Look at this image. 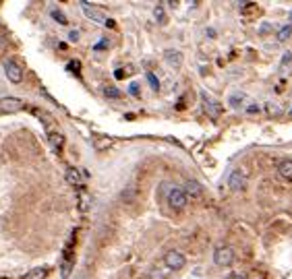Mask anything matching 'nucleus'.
<instances>
[{
    "mask_svg": "<svg viewBox=\"0 0 292 279\" xmlns=\"http://www.w3.org/2000/svg\"><path fill=\"white\" fill-rule=\"evenodd\" d=\"M278 174L284 178V180H292V159H282L278 164Z\"/></svg>",
    "mask_w": 292,
    "mask_h": 279,
    "instance_id": "14",
    "label": "nucleus"
},
{
    "mask_svg": "<svg viewBox=\"0 0 292 279\" xmlns=\"http://www.w3.org/2000/svg\"><path fill=\"white\" fill-rule=\"evenodd\" d=\"M290 116H292V108H290Z\"/></svg>",
    "mask_w": 292,
    "mask_h": 279,
    "instance_id": "34",
    "label": "nucleus"
},
{
    "mask_svg": "<svg viewBox=\"0 0 292 279\" xmlns=\"http://www.w3.org/2000/svg\"><path fill=\"white\" fill-rule=\"evenodd\" d=\"M170 273H172V271L168 269L166 265H164V267H158V265H156V267L151 269V273H149V277H151V279H166V277L170 275Z\"/></svg>",
    "mask_w": 292,
    "mask_h": 279,
    "instance_id": "17",
    "label": "nucleus"
},
{
    "mask_svg": "<svg viewBox=\"0 0 292 279\" xmlns=\"http://www.w3.org/2000/svg\"><path fill=\"white\" fill-rule=\"evenodd\" d=\"M213 263L218 267H230L234 263V248L232 246H218L213 250Z\"/></svg>",
    "mask_w": 292,
    "mask_h": 279,
    "instance_id": "1",
    "label": "nucleus"
},
{
    "mask_svg": "<svg viewBox=\"0 0 292 279\" xmlns=\"http://www.w3.org/2000/svg\"><path fill=\"white\" fill-rule=\"evenodd\" d=\"M79 35H81L79 29H73L71 33H68V40H71V42H79Z\"/></svg>",
    "mask_w": 292,
    "mask_h": 279,
    "instance_id": "27",
    "label": "nucleus"
},
{
    "mask_svg": "<svg viewBox=\"0 0 292 279\" xmlns=\"http://www.w3.org/2000/svg\"><path fill=\"white\" fill-rule=\"evenodd\" d=\"M23 108H25V104H23L19 97L9 95V97H2V99H0V116L17 114V112H21V110H23Z\"/></svg>",
    "mask_w": 292,
    "mask_h": 279,
    "instance_id": "4",
    "label": "nucleus"
},
{
    "mask_svg": "<svg viewBox=\"0 0 292 279\" xmlns=\"http://www.w3.org/2000/svg\"><path fill=\"white\" fill-rule=\"evenodd\" d=\"M81 9L94 23H99V25H112V21L106 17V13L102 9H97V6L89 4V2H81Z\"/></svg>",
    "mask_w": 292,
    "mask_h": 279,
    "instance_id": "3",
    "label": "nucleus"
},
{
    "mask_svg": "<svg viewBox=\"0 0 292 279\" xmlns=\"http://www.w3.org/2000/svg\"><path fill=\"white\" fill-rule=\"evenodd\" d=\"M166 201H168V207L172 209V211H182L184 207H187V197H184L182 188H170L166 195Z\"/></svg>",
    "mask_w": 292,
    "mask_h": 279,
    "instance_id": "2",
    "label": "nucleus"
},
{
    "mask_svg": "<svg viewBox=\"0 0 292 279\" xmlns=\"http://www.w3.org/2000/svg\"><path fill=\"white\" fill-rule=\"evenodd\" d=\"M267 112H270L272 116H280L282 114V108L278 104H274V102H267Z\"/></svg>",
    "mask_w": 292,
    "mask_h": 279,
    "instance_id": "25",
    "label": "nucleus"
},
{
    "mask_svg": "<svg viewBox=\"0 0 292 279\" xmlns=\"http://www.w3.org/2000/svg\"><path fill=\"white\" fill-rule=\"evenodd\" d=\"M228 188L232 192H241V190L247 188V172L241 170V168L234 170V172L230 174V178H228Z\"/></svg>",
    "mask_w": 292,
    "mask_h": 279,
    "instance_id": "6",
    "label": "nucleus"
},
{
    "mask_svg": "<svg viewBox=\"0 0 292 279\" xmlns=\"http://www.w3.org/2000/svg\"><path fill=\"white\" fill-rule=\"evenodd\" d=\"M164 265L170 269V271H180L184 265H187V259H184V254L182 252H178V250H168L166 254H164Z\"/></svg>",
    "mask_w": 292,
    "mask_h": 279,
    "instance_id": "5",
    "label": "nucleus"
},
{
    "mask_svg": "<svg viewBox=\"0 0 292 279\" xmlns=\"http://www.w3.org/2000/svg\"><path fill=\"white\" fill-rule=\"evenodd\" d=\"M71 271H73V261L71 259H65L63 265H60V275H63V279L71 277Z\"/></svg>",
    "mask_w": 292,
    "mask_h": 279,
    "instance_id": "22",
    "label": "nucleus"
},
{
    "mask_svg": "<svg viewBox=\"0 0 292 279\" xmlns=\"http://www.w3.org/2000/svg\"><path fill=\"white\" fill-rule=\"evenodd\" d=\"M120 199H122V203H127V205L135 203V201H137V184H129L127 188L122 190Z\"/></svg>",
    "mask_w": 292,
    "mask_h": 279,
    "instance_id": "15",
    "label": "nucleus"
},
{
    "mask_svg": "<svg viewBox=\"0 0 292 279\" xmlns=\"http://www.w3.org/2000/svg\"><path fill=\"white\" fill-rule=\"evenodd\" d=\"M129 93H130V95H139V87H137V83H130Z\"/></svg>",
    "mask_w": 292,
    "mask_h": 279,
    "instance_id": "28",
    "label": "nucleus"
},
{
    "mask_svg": "<svg viewBox=\"0 0 292 279\" xmlns=\"http://www.w3.org/2000/svg\"><path fill=\"white\" fill-rule=\"evenodd\" d=\"M205 35H207V37H211V40H213V37H216V31H213V29H205Z\"/></svg>",
    "mask_w": 292,
    "mask_h": 279,
    "instance_id": "33",
    "label": "nucleus"
},
{
    "mask_svg": "<svg viewBox=\"0 0 292 279\" xmlns=\"http://www.w3.org/2000/svg\"><path fill=\"white\" fill-rule=\"evenodd\" d=\"M48 141H50V145H52V149H54V151H60V149H63V145H65L63 133L56 130V128H52L50 124H48Z\"/></svg>",
    "mask_w": 292,
    "mask_h": 279,
    "instance_id": "11",
    "label": "nucleus"
},
{
    "mask_svg": "<svg viewBox=\"0 0 292 279\" xmlns=\"http://www.w3.org/2000/svg\"><path fill=\"white\" fill-rule=\"evenodd\" d=\"M201 99H203L205 112L210 114L211 118H220V116H222V110H224V108H222V104L218 102V99H213V97H210V95H207L205 91H201Z\"/></svg>",
    "mask_w": 292,
    "mask_h": 279,
    "instance_id": "8",
    "label": "nucleus"
},
{
    "mask_svg": "<svg viewBox=\"0 0 292 279\" xmlns=\"http://www.w3.org/2000/svg\"><path fill=\"white\" fill-rule=\"evenodd\" d=\"M50 17L54 19L56 23H60V25H66V23H68V19H66V15H65L63 11H60V9H56V6H54V9L50 11Z\"/></svg>",
    "mask_w": 292,
    "mask_h": 279,
    "instance_id": "21",
    "label": "nucleus"
},
{
    "mask_svg": "<svg viewBox=\"0 0 292 279\" xmlns=\"http://www.w3.org/2000/svg\"><path fill=\"white\" fill-rule=\"evenodd\" d=\"M77 207H79V211H81V213L89 211V207H91V197L87 195L85 190H79V195H77Z\"/></svg>",
    "mask_w": 292,
    "mask_h": 279,
    "instance_id": "16",
    "label": "nucleus"
},
{
    "mask_svg": "<svg viewBox=\"0 0 292 279\" xmlns=\"http://www.w3.org/2000/svg\"><path fill=\"white\" fill-rule=\"evenodd\" d=\"M114 141L110 137H96L94 139V147H96V151H104V149H108V147L112 145Z\"/></svg>",
    "mask_w": 292,
    "mask_h": 279,
    "instance_id": "18",
    "label": "nucleus"
},
{
    "mask_svg": "<svg viewBox=\"0 0 292 279\" xmlns=\"http://www.w3.org/2000/svg\"><path fill=\"white\" fill-rule=\"evenodd\" d=\"M104 95L108 97V99H118L122 93L116 89V87H112V85H108V87H104Z\"/></svg>",
    "mask_w": 292,
    "mask_h": 279,
    "instance_id": "23",
    "label": "nucleus"
},
{
    "mask_svg": "<svg viewBox=\"0 0 292 279\" xmlns=\"http://www.w3.org/2000/svg\"><path fill=\"white\" fill-rule=\"evenodd\" d=\"M153 17H156L160 23H164V21H166V13H164L162 6H156V9H153Z\"/></svg>",
    "mask_w": 292,
    "mask_h": 279,
    "instance_id": "26",
    "label": "nucleus"
},
{
    "mask_svg": "<svg viewBox=\"0 0 292 279\" xmlns=\"http://www.w3.org/2000/svg\"><path fill=\"white\" fill-rule=\"evenodd\" d=\"M46 275H48V269H46V267H35V269L29 271V273H25L23 279H44Z\"/></svg>",
    "mask_w": 292,
    "mask_h": 279,
    "instance_id": "19",
    "label": "nucleus"
},
{
    "mask_svg": "<svg viewBox=\"0 0 292 279\" xmlns=\"http://www.w3.org/2000/svg\"><path fill=\"white\" fill-rule=\"evenodd\" d=\"M244 99H247V93H243V91H236L232 93V95L228 97V104L232 110H241V108L244 106Z\"/></svg>",
    "mask_w": 292,
    "mask_h": 279,
    "instance_id": "13",
    "label": "nucleus"
},
{
    "mask_svg": "<svg viewBox=\"0 0 292 279\" xmlns=\"http://www.w3.org/2000/svg\"><path fill=\"white\" fill-rule=\"evenodd\" d=\"M85 176H87L85 172H81V170L75 168V166L66 170V182L73 184V186H81L83 184V178H85Z\"/></svg>",
    "mask_w": 292,
    "mask_h": 279,
    "instance_id": "12",
    "label": "nucleus"
},
{
    "mask_svg": "<svg viewBox=\"0 0 292 279\" xmlns=\"http://www.w3.org/2000/svg\"><path fill=\"white\" fill-rule=\"evenodd\" d=\"M145 77H147V83H149V87H151L153 91H160V81H158V77L153 75V73H147Z\"/></svg>",
    "mask_w": 292,
    "mask_h": 279,
    "instance_id": "24",
    "label": "nucleus"
},
{
    "mask_svg": "<svg viewBox=\"0 0 292 279\" xmlns=\"http://www.w3.org/2000/svg\"><path fill=\"white\" fill-rule=\"evenodd\" d=\"M164 60H166V64H170L172 68H180V66H182V62H184V56H182V52H180V50L168 48V50L164 52Z\"/></svg>",
    "mask_w": 292,
    "mask_h": 279,
    "instance_id": "10",
    "label": "nucleus"
},
{
    "mask_svg": "<svg viewBox=\"0 0 292 279\" xmlns=\"http://www.w3.org/2000/svg\"><path fill=\"white\" fill-rule=\"evenodd\" d=\"M106 46H108V40H102L99 44H96V46H94V50H102V48H106Z\"/></svg>",
    "mask_w": 292,
    "mask_h": 279,
    "instance_id": "31",
    "label": "nucleus"
},
{
    "mask_svg": "<svg viewBox=\"0 0 292 279\" xmlns=\"http://www.w3.org/2000/svg\"><path fill=\"white\" fill-rule=\"evenodd\" d=\"M288 62H292V54H290V52H286V54H284V58H282V68L286 66Z\"/></svg>",
    "mask_w": 292,
    "mask_h": 279,
    "instance_id": "29",
    "label": "nucleus"
},
{
    "mask_svg": "<svg viewBox=\"0 0 292 279\" xmlns=\"http://www.w3.org/2000/svg\"><path fill=\"white\" fill-rule=\"evenodd\" d=\"M4 75H6V79H9L11 83H21L23 81V68L17 60H4Z\"/></svg>",
    "mask_w": 292,
    "mask_h": 279,
    "instance_id": "7",
    "label": "nucleus"
},
{
    "mask_svg": "<svg viewBox=\"0 0 292 279\" xmlns=\"http://www.w3.org/2000/svg\"><path fill=\"white\" fill-rule=\"evenodd\" d=\"M290 35H292V25H284V27L278 31L276 40H278L280 44H284V42H288V40H290Z\"/></svg>",
    "mask_w": 292,
    "mask_h": 279,
    "instance_id": "20",
    "label": "nucleus"
},
{
    "mask_svg": "<svg viewBox=\"0 0 292 279\" xmlns=\"http://www.w3.org/2000/svg\"><path fill=\"white\" fill-rule=\"evenodd\" d=\"M226 279H247V277H244L243 273H230Z\"/></svg>",
    "mask_w": 292,
    "mask_h": 279,
    "instance_id": "32",
    "label": "nucleus"
},
{
    "mask_svg": "<svg viewBox=\"0 0 292 279\" xmlns=\"http://www.w3.org/2000/svg\"><path fill=\"white\" fill-rule=\"evenodd\" d=\"M184 197H187V201H195V199H201L203 197V184L201 182H197V180H187L184 182Z\"/></svg>",
    "mask_w": 292,
    "mask_h": 279,
    "instance_id": "9",
    "label": "nucleus"
},
{
    "mask_svg": "<svg viewBox=\"0 0 292 279\" xmlns=\"http://www.w3.org/2000/svg\"><path fill=\"white\" fill-rule=\"evenodd\" d=\"M247 112H249V114H255V112H259V106H257V104H251V106H247Z\"/></svg>",
    "mask_w": 292,
    "mask_h": 279,
    "instance_id": "30",
    "label": "nucleus"
}]
</instances>
